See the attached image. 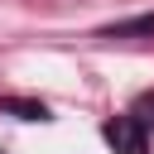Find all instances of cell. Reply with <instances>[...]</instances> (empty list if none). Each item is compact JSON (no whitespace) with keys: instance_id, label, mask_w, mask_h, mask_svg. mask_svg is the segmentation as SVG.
Returning a JSON list of instances; mask_svg holds the SVG:
<instances>
[{"instance_id":"obj_2","label":"cell","mask_w":154,"mask_h":154,"mask_svg":"<svg viewBox=\"0 0 154 154\" xmlns=\"http://www.w3.org/2000/svg\"><path fill=\"white\" fill-rule=\"evenodd\" d=\"M101 38H154V14H135V19H120V24L101 29Z\"/></svg>"},{"instance_id":"obj_4","label":"cell","mask_w":154,"mask_h":154,"mask_svg":"<svg viewBox=\"0 0 154 154\" xmlns=\"http://www.w3.org/2000/svg\"><path fill=\"white\" fill-rule=\"evenodd\" d=\"M130 116H135V120L149 130V125H154V91H144V96L135 101V111H130Z\"/></svg>"},{"instance_id":"obj_1","label":"cell","mask_w":154,"mask_h":154,"mask_svg":"<svg viewBox=\"0 0 154 154\" xmlns=\"http://www.w3.org/2000/svg\"><path fill=\"white\" fill-rule=\"evenodd\" d=\"M106 144L116 149V154H149V130L135 120V116H116V120H106Z\"/></svg>"},{"instance_id":"obj_3","label":"cell","mask_w":154,"mask_h":154,"mask_svg":"<svg viewBox=\"0 0 154 154\" xmlns=\"http://www.w3.org/2000/svg\"><path fill=\"white\" fill-rule=\"evenodd\" d=\"M0 111H14L19 120H48V106L43 101H24V96H5Z\"/></svg>"}]
</instances>
